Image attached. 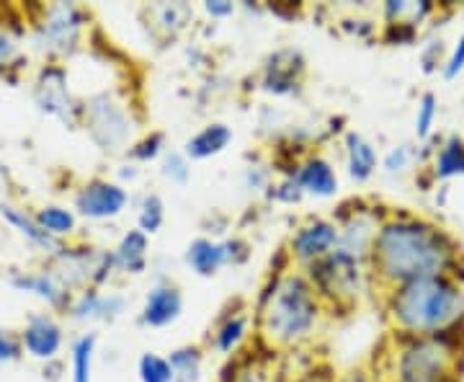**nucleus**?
<instances>
[{"label": "nucleus", "instance_id": "2eb2a0df", "mask_svg": "<svg viewBox=\"0 0 464 382\" xmlns=\"http://www.w3.org/2000/svg\"><path fill=\"white\" fill-rule=\"evenodd\" d=\"M63 328L60 323L47 313H39V316L29 318L26 328L21 333V344L29 357L34 359H42V362H50L54 359L60 349H63Z\"/></svg>", "mask_w": 464, "mask_h": 382}, {"label": "nucleus", "instance_id": "c756f323", "mask_svg": "<svg viewBox=\"0 0 464 382\" xmlns=\"http://www.w3.org/2000/svg\"><path fill=\"white\" fill-rule=\"evenodd\" d=\"M93 351H96V333H85L72 344V382H91Z\"/></svg>", "mask_w": 464, "mask_h": 382}, {"label": "nucleus", "instance_id": "c9c22d12", "mask_svg": "<svg viewBox=\"0 0 464 382\" xmlns=\"http://www.w3.org/2000/svg\"><path fill=\"white\" fill-rule=\"evenodd\" d=\"M447 54L449 52L444 50V42L439 39V42H429L423 52H420V63H423V73H436V70H441L444 63H447Z\"/></svg>", "mask_w": 464, "mask_h": 382}, {"label": "nucleus", "instance_id": "bb28decb", "mask_svg": "<svg viewBox=\"0 0 464 382\" xmlns=\"http://www.w3.org/2000/svg\"><path fill=\"white\" fill-rule=\"evenodd\" d=\"M163 222H166V204L160 200V194L148 191L137 207V230H142L150 238L163 228Z\"/></svg>", "mask_w": 464, "mask_h": 382}, {"label": "nucleus", "instance_id": "9b49d317", "mask_svg": "<svg viewBox=\"0 0 464 382\" xmlns=\"http://www.w3.org/2000/svg\"><path fill=\"white\" fill-rule=\"evenodd\" d=\"M127 201H130V194L121 183L93 179L78 189L75 210H78V215L88 217V220H114L127 210Z\"/></svg>", "mask_w": 464, "mask_h": 382}, {"label": "nucleus", "instance_id": "b1692460", "mask_svg": "<svg viewBox=\"0 0 464 382\" xmlns=\"http://www.w3.org/2000/svg\"><path fill=\"white\" fill-rule=\"evenodd\" d=\"M0 215H3V220H5L8 225H14V228H16L18 233L24 235L26 240H32L36 249L52 250V253H57V250L63 249L57 238H52L50 233H44V230L39 228L36 217H29L26 212H21V210H16V207H11V204H0Z\"/></svg>", "mask_w": 464, "mask_h": 382}, {"label": "nucleus", "instance_id": "7c9ffc66", "mask_svg": "<svg viewBox=\"0 0 464 382\" xmlns=\"http://www.w3.org/2000/svg\"><path fill=\"white\" fill-rule=\"evenodd\" d=\"M436 119H439V99H436V93L426 91L418 99V109H415V137H418V142L431 140Z\"/></svg>", "mask_w": 464, "mask_h": 382}, {"label": "nucleus", "instance_id": "79ce46f5", "mask_svg": "<svg viewBox=\"0 0 464 382\" xmlns=\"http://www.w3.org/2000/svg\"><path fill=\"white\" fill-rule=\"evenodd\" d=\"M261 166H250L246 171V186L250 191H264L266 181H268V173L266 171H258Z\"/></svg>", "mask_w": 464, "mask_h": 382}, {"label": "nucleus", "instance_id": "a878e982", "mask_svg": "<svg viewBox=\"0 0 464 382\" xmlns=\"http://www.w3.org/2000/svg\"><path fill=\"white\" fill-rule=\"evenodd\" d=\"M246 333H248V316L230 313L215 331V349L219 354H232V351L243 344Z\"/></svg>", "mask_w": 464, "mask_h": 382}, {"label": "nucleus", "instance_id": "dca6fc26", "mask_svg": "<svg viewBox=\"0 0 464 382\" xmlns=\"http://www.w3.org/2000/svg\"><path fill=\"white\" fill-rule=\"evenodd\" d=\"M292 179L299 183L302 194H310L317 200H331L338 194V173L331 161H325L323 155H310L297 163V168L292 171Z\"/></svg>", "mask_w": 464, "mask_h": 382}, {"label": "nucleus", "instance_id": "7ed1b4c3", "mask_svg": "<svg viewBox=\"0 0 464 382\" xmlns=\"http://www.w3.org/2000/svg\"><path fill=\"white\" fill-rule=\"evenodd\" d=\"M323 318V302L302 271H284L266 289L258 310V331L276 349L307 341Z\"/></svg>", "mask_w": 464, "mask_h": 382}, {"label": "nucleus", "instance_id": "f8f14e48", "mask_svg": "<svg viewBox=\"0 0 464 382\" xmlns=\"http://www.w3.org/2000/svg\"><path fill=\"white\" fill-rule=\"evenodd\" d=\"M34 101L39 106V112L50 114V117L63 119L65 124L75 122V112L78 106L70 99L67 91V75L60 65H50L42 70L36 88H34Z\"/></svg>", "mask_w": 464, "mask_h": 382}, {"label": "nucleus", "instance_id": "a19ab883", "mask_svg": "<svg viewBox=\"0 0 464 382\" xmlns=\"http://www.w3.org/2000/svg\"><path fill=\"white\" fill-rule=\"evenodd\" d=\"M289 382H335V380H333L331 369H325V367H313V369L302 372V375H297V377H292Z\"/></svg>", "mask_w": 464, "mask_h": 382}, {"label": "nucleus", "instance_id": "9d476101", "mask_svg": "<svg viewBox=\"0 0 464 382\" xmlns=\"http://www.w3.org/2000/svg\"><path fill=\"white\" fill-rule=\"evenodd\" d=\"M246 259H248V246L240 238H230V240L194 238L186 249V264L199 277H215L222 266L240 264Z\"/></svg>", "mask_w": 464, "mask_h": 382}, {"label": "nucleus", "instance_id": "0eeeda50", "mask_svg": "<svg viewBox=\"0 0 464 382\" xmlns=\"http://www.w3.org/2000/svg\"><path fill=\"white\" fill-rule=\"evenodd\" d=\"M83 26V8L75 3H54L44 8V16L36 24V44L50 54H70L81 42Z\"/></svg>", "mask_w": 464, "mask_h": 382}, {"label": "nucleus", "instance_id": "ddd939ff", "mask_svg": "<svg viewBox=\"0 0 464 382\" xmlns=\"http://www.w3.org/2000/svg\"><path fill=\"white\" fill-rule=\"evenodd\" d=\"M302 75H304L302 54L297 50H279L266 60L261 85L274 96H292V93H299Z\"/></svg>", "mask_w": 464, "mask_h": 382}, {"label": "nucleus", "instance_id": "2f4dec72", "mask_svg": "<svg viewBox=\"0 0 464 382\" xmlns=\"http://www.w3.org/2000/svg\"><path fill=\"white\" fill-rule=\"evenodd\" d=\"M140 382H173V369L168 357H160L155 351H145L137 362Z\"/></svg>", "mask_w": 464, "mask_h": 382}, {"label": "nucleus", "instance_id": "4c0bfd02", "mask_svg": "<svg viewBox=\"0 0 464 382\" xmlns=\"http://www.w3.org/2000/svg\"><path fill=\"white\" fill-rule=\"evenodd\" d=\"M274 197L279 201H286V204H297L304 194H302V189H299V183L292 179V176H286L282 183H276L274 186Z\"/></svg>", "mask_w": 464, "mask_h": 382}, {"label": "nucleus", "instance_id": "6e6552de", "mask_svg": "<svg viewBox=\"0 0 464 382\" xmlns=\"http://www.w3.org/2000/svg\"><path fill=\"white\" fill-rule=\"evenodd\" d=\"M380 207H366V204H356L353 210H348L335 220L338 225V249L351 253L353 259L369 264V253L374 246V238L380 233V225L384 222V215L377 212Z\"/></svg>", "mask_w": 464, "mask_h": 382}, {"label": "nucleus", "instance_id": "6ab92c4d", "mask_svg": "<svg viewBox=\"0 0 464 382\" xmlns=\"http://www.w3.org/2000/svg\"><path fill=\"white\" fill-rule=\"evenodd\" d=\"M346 166L348 176L356 183H366L380 168L377 148L366 140L364 134L346 132Z\"/></svg>", "mask_w": 464, "mask_h": 382}, {"label": "nucleus", "instance_id": "cd10ccee", "mask_svg": "<svg viewBox=\"0 0 464 382\" xmlns=\"http://www.w3.org/2000/svg\"><path fill=\"white\" fill-rule=\"evenodd\" d=\"M36 222L44 233H50L52 238H63L75 230V215L60 207V204H47L36 212Z\"/></svg>", "mask_w": 464, "mask_h": 382}, {"label": "nucleus", "instance_id": "412c9836", "mask_svg": "<svg viewBox=\"0 0 464 382\" xmlns=\"http://www.w3.org/2000/svg\"><path fill=\"white\" fill-rule=\"evenodd\" d=\"M232 142V130L222 122H212L207 127H201L199 132L194 137H188L183 155L188 161H207V158H215L222 150H227Z\"/></svg>", "mask_w": 464, "mask_h": 382}, {"label": "nucleus", "instance_id": "72a5a7b5", "mask_svg": "<svg viewBox=\"0 0 464 382\" xmlns=\"http://www.w3.org/2000/svg\"><path fill=\"white\" fill-rule=\"evenodd\" d=\"M160 171H163V176L170 179L173 183H188L191 179V161L183 155V152H176V150H170V152H163V163H160Z\"/></svg>", "mask_w": 464, "mask_h": 382}, {"label": "nucleus", "instance_id": "393cba45", "mask_svg": "<svg viewBox=\"0 0 464 382\" xmlns=\"http://www.w3.org/2000/svg\"><path fill=\"white\" fill-rule=\"evenodd\" d=\"M170 369H173V382H199L201 367H204V354L199 347H179L168 357Z\"/></svg>", "mask_w": 464, "mask_h": 382}, {"label": "nucleus", "instance_id": "1a4fd4ad", "mask_svg": "<svg viewBox=\"0 0 464 382\" xmlns=\"http://www.w3.org/2000/svg\"><path fill=\"white\" fill-rule=\"evenodd\" d=\"M335 249H338V225L325 217H310L304 225H299L292 233L289 246H286L289 256L304 269L325 259Z\"/></svg>", "mask_w": 464, "mask_h": 382}, {"label": "nucleus", "instance_id": "c03bdc74", "mask_svg": "<svg viewBox=\"0 0 464 382\" xmlns=\"http://www.w3.org/2000/svg\"><path fill=\"white\" fill-rule=\"evenodd\" d=\"M227 382H261V377H258V369L256 367H237L235 369V375H232L230 380Z\"/></svg>", "mask_w": 464, "mask_h": 382}, {"label": "nucleus", "instance_id": "ea45409f", "mask_svg": "<svg viewBox=\"0 0 464 382\" xmlns=\"http://www.w3.org/2000/svg\"><path fill=\"white\" fill-rule=\"evenodd\" d=\"M204 11L212 18H230L235 14V3H230V0H207Z\"/></svg>", "mask_w": 464, "mask_h": 382}, {"label": "nucleus", "instance_id": "5701e85b", "mask_svg": "<svg viewBox=\"0 0 464 382\" xmlns=\"http://www.w3.org/2000/svg\"><path fill=\"white\" fill-rule=\"evenodd\" d=\"M14 287H16V289H24V292H32V295H36L39 299H44L52 308H63V305H67V299H70V292L52 277L50 271L18 274V277H14Z\"/></svg>", "mask_w": 464, "mask_h": 382}, {"label": "nucleus", "instance_id": "423d86ee", "mask_svg": "<svg viewBox=\"0 0 464 382\" xmlns=\"http://www.w3.org/2000/svg\"><path fill=\"white\" fill-rule=\"evenodd\" d=\"M83 122L91 140L103 152H116V150L127 148V142L134 134V124H137L130 109L106 91L85 101Z\"/></svg>", "mask_w": 464, "mask_h": 382}, {"label": "nucleus", "instance_id": "f257e3e1", "mask_svg": "<svg viewBox=\"0 0 464 382\" xmlns=\"http://www.w3.org/2000/svg\"><path fill=\"white\" fill-rule=\"evenodd\" d=\"M366 266L382 292L426 277H464L459 243L441 225L408 212L384 217Z\"/></svg>", "mask_w": 464, "mask_h": 382}, {"label": "nucleus", "instance_id": "473e14b6", "mask_svg": "<svg viewBox=\"0 0 464 382\" xmlns=\"http://www.w3.org/2000/svg\"><path fill=\"white\" fill-rule=\"evenodd\" d=\"M415 161H418V150L411 142H402V145H395V148L382 158V171L390 173V176H395V173L408 171L411 163H415Z\"/></svg>", "mask_w": 464, "mask_h": 382}, {"label": "nucleus", "instance_id": "37998d69", "mask_svg": "<svg viewBox=\"0 0 464 382\" xmlns=\"http://www.w3.org/2000/svg\"><path fill=\"white\" fill-rule=\"evenodd\" d=\"M16 54V42L11 39V34L0 32V67H5Z\"/></svg>", "mask_w": 464, "mask_h": 382}, {"label": "nucleus", "instance_id": "58836bf2", "mask_svg": "<svg viewBox=\"0 0 464 382\" xmlns=\"http://www.w3.org/2000/svg\"><path fill=\"white\" fill-rule=\"evenodd\" d=\"M18 354H21V347H18L16 338L8 331L0 328V365H3V362H14V359H18Z\"/></svg>", "mask_w": 464, "mask_h": 382}, {"label": "nucleus", "instance_id": "f03ea898", "mask_svg": "<svg viewBox=\"0 0 464 382\" xmlns=\"http://www.w3.org/2000/svg\"><path fill=\"white\" fill-rule=\"evenodd\" d=\"M384 316L395 336H441L464 326V282L426 277L384 292Z\"/></svg>", "mask_w": 464, "mask_h": 382}, {"label": "nucleus", "instance_id": "4be33fe9", "mask_svg": "<svg viewBox=\"0 0 464 382\" xmlns=\"http://www.w3.org/2000/svg\"><path fill=\"white\" fill-rule=\"evenodd\" d=\"M454 176H464V137L459 134H451L449 140L439 142L431 161L433 181H447Z\"/></svg>", "mask_w": 464, "mask_h": 382}, {"label": "nucleus", "instance_id": "f704fd0d", "mask_svg": "<svg viewBox=\"0 0 464 382\" xmlns=\"http://www.w3.org/2000/svg\"><path fill=\"white\" fill-rule=\"evenodd\" d=\"M130 155H132L134 161H140V163H150V161H155L158 155H163V134L160 132L148 134L145 140H140L137 145L130 148Z\"/></svg>", "mask_w": 464, "mask_h": 382}, {"label": "nucleus", "instance_id": "c85d7f7f", "mask_svg": "<svg viewBox=\"0 0 464 382\" xmlns=\"http://www.w3.org/2000/svg\"><path fill=\"white\" fill-rule=\"evenodd\" d=\"M150 14L155 16V26L160 29V32L170 34V36H176L179 32L186 29V24L191 21V8L188 5H183V3H166V5H155V8H150Z\"/></svg>", "mask_w": 464, "mask_h": 382}, {"label": "nucleus", "instance_id": "4468645a", "mask_svg": "<svg viewBox=\"0 0 464 382\" xmlns=\"http://www.w3.org/2000/svg\"><path fill=\"white\" fill-rule=\"evenodd\" d=\"M183 313V295L176 284L160 282L155 284L148 292V298L142 302V313L140 320L148 328H168L170 323H176Z\"/></svg>", "mask_w": 464, "mask_h": 382}, {"label": "nucleus", "instance_id": "20e7f679", "mask_svg": "<svg viewBox=\"0 0 464 382\" xmlns=\"http://www.w3.org/2000/svg\"><path fill=\"white\" fill-rule=\"evenodd\" d=\"M464 326L441 336H398L390 357L392 382H447L459 375Z\"/></svg>", "mask_w": 464, "mask_h": 382}, {"label": "nucleus", "instance_id": "aec40b11", "mask_svg": "<svg viewBox=\"0 0 464 382\" xmlns=\"http://www.w3.org/2000/svg\"><path fill=\"white\" fill-rule=\"evenodd\" d=\"M148 253H150V238L142 230H127L121 235V240L116 243V249L111 250L114 256L116 271L124 274H142L148 269Z\"/></svg>", "mask_w": 464, "mask_h": 382}, {"label": "nucleus", "instance_id": "e433bc0d", "mask_svg": "<svg viewBox=\"0 0 464 382\" xmlns=\"http://www.w3.org/2000/svg\"><path fill=\"white\" fill-rule=\"evenodd\" d=\"M462 73H464V34L457 39V44L449 50L447 63H444V67H441V75H444L447 81L459 78Z\"/></svg>", "mask_w": 464, "mask_h": 382}, {"label": "nucleus", "instance_id": "a211bd4d", "mask_svg": "<svg viewBox=\"0 0 464 382\" xmlns=\"http://www.w3.org/2000/svg\"><path fill=\"white\" fill-rule=\"evenodd\" d=\"M433 14H436V3L431 0H387L382 5L384 26H402L413 32H418Z\"/></svg>", "mask_w": 464, "mask_h": 382}, {"label": "nucleus", "instance_id": "f3484780", "mask_svg": "<svg viewBox=\"0 0 464 382\" xmlns=\"http://www.w3.org/2000/svg\"><path fill=\"white\" fill-rule=\"evenodd\" d=\"M124 305L127 302H124L121 295H103L96 287H88L70 305V316L75 318L78 323H93V320L111 323L124 313Z\"/></svg>", "mask_w": 464, "mask_h": 382}, {"label": "nucleus", "instance_id": "39448f33", "mask_svg": "<svg viewBox=\"0 0 464 382\" xmlns=\"http://www.w3.org/2000/svg\"><path fill=\"white\" fill-rule=\"evenodd\" d=\"M304 277L313 284L323 308L325 305L353 308L362 298V292L369 289V284H374L372 274H369V266L341 249H335L325 259L307 266Z\"/></svg>", "mask_w": 464, "mask_h": 382}]
</instances>
